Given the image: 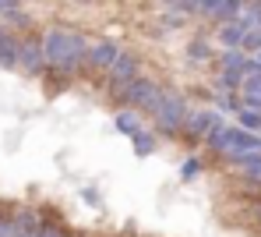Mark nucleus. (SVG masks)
I'll list each match as a JSON object with an SVG mask.
<instances>
[{
	"label": "nucleus",
	"instance_id": "nucleus-13",
	"mask_svg": "<svg viewBox=\"0 0 261 237\" xmlns=\"http://www.w3.org/2000/svg\"><path fill=\"white\" fill-rule=\"evenodd\" d=\"M247 64H251V57L244 50H226L219 57V71H244V78H247Z\"/></svg>",
	"mask_w": 261,
	"mask_h": 237
},
{
	"label": "nucleus",
	"instance_id": "nucleus-11",
	"mask_svg": "<svg viewBox=\"0 0 261 237\" xmlns=\"http://www.w3.org/2000/svg\"><path fill=\"white\" fill-rule=\"evenodd\" d=\"M11 223H14L18 237H21V234H39L43 216H39L36 209H29V205H18V209H11Z\"/></svg>",
	"mask_w": 261,
	"mask_h": 237
},
{
	"label": "nucleus",
	"instance_id": "nucleus-2",
	"mask_svg": "<svg viewBox=\"0 0 261 237\" xmlns=\"http://www.w3.org/2000/svg\"><path fill=\"white\" fill-rule=\"evenodd\" d=\"M110 96H113L117 103H124L127 110H138V113H148V117H152V110H155L159 99H163V85H155V82L145 78V75H138V78L124 82V85H113Z\"/></svg>",
	"mask_w": 261,
	"mask_h": 237
},
{
	"label": "nucleus",
	"instance_id": "nucleus-3",
	"mask_svg": "<svg viewBox=\"0 0 261 237\" xmlns=\"http://www.w3.org/2000/svg\"><path fill=\"white\" fill-rule=\"evenodd\" d=\"M187 96L176 92V89H163V99H159V106L152 110V124H155V131L159 135H166V138H176L180 131H184V121H187Z\"/></svg>",
	"mask_w": 261,
	"mask_h": 237
},
{
	"label": "nucleus",
	"instance_id": "nucleus-28",
	"mask_svg": "<svg viewBox=\"0 0 261 237\" xmlns=\"http://www.w3.org/2000/svg\"><path fill=\"white\" fill-rule=\"evenodd\" d=\"M18 7V0H0V14H7V11H14Z\"/></svg>",
	"mask_w": 261,
	"mask_h": 237
},
{
	"label": "nucleus",
	"instance_id": "nucleus-29",
	"mask_svg": "<svg viewBox=\"0 0 261 237\" xmlns=\"http://www.w3.org/2000/svg\"><path fill=\"white\" fill-rule=\"evenodd\" d=\"M163 4H166V7H176V4H180V0H163Z\"/></svg>",
	"mask_w": 261,
	"mask_h": 237
},
{
	"label": "nucleus",
	"instance_id": "nucleus-26",
	"mask_svg": "<svg viewBox=\"0 0 261 237\" xmlns=\"http://www.w3.org/2000/svg\"><path fill=\"white\" fill-rule=\"evenodd\" d=\"M0 237H18V230H14L11 212H7V209H0Z\"/></svg>",
	"mask_w": 261,
	"mask_h": 237
},
{
	"label": "nucleus",
	"instance_id": "nucleus-25",
	"mask_svg": "<svg viewBox=\"0 0 261 237\" xmlns=\"http://www.w3.org/2000/svg\"><path fill=\"white\" fill-rule=\"evenodd\" d=\"M4 18H7V21H11L14 29H29V14H25L21 7H14V11H7Z\"/></svg>",
	"mask_w": 261,
	"mask_h": 237
},
{
	"label": "nucleus",
	"instance_id": "nucleus-8",
	"mask_svg": "<svg viewBox=\"0 0 261 237\" xmlns=\"http://www.w3.org/2000/svg\"><path fill=\"white\" fill-rule=\"evenodd\" d=\"M237 152H261V135L244 131V128H229V138H226V152L222 156H237Z\"/></svg>",
	"mask_w": 261,
	"mask_h": 237
},
{
	"label": "nucleus",
	"instance_id": "nucleus-12",
	"mask_svg": "<svg viewBox=\"0 0 261 237\" xmlns=\"http://www.w3.org/2000/svg\"><path fill=\"white\" fill-rule=\"evenodd\" d=\"M244 32H247V29H244L240 21H222V25L216 29V43H222L226 50H240Z\"/></svg>",
	"mask_w": 261,
	"mask_h": 237
},
{
	"label": "nucleus",
	"instance_id": "nucleus-32",
	"mask_svg": "<svg viewBox=\"0 0 261 237\" xmlns=\"http://www.w3.org/2000/svg\"><path fill=\"white\" fill-rule=\"evenodd\" d=\"M18 4H21V0H18Z\"/></svg>",
	"mask_w": 261,
	"mask_h": 237
},
{
	"label": "nucleus",
	"instance_id": "nucleus-1",
	"mask_svg": "<svg viewBox=\"0 0 261 237\" xmlns=\"http://www.w3.org/2000/svg\"><path fill=\"white\" fill-rule=\"evenodd\" d=\"M39 43H43V60L49 71H57L64 78L85 71V53H88L85 32L67 29V25H49L39 36Z\"/></svg>",
	"mask_w": 261,
	"mask_h": 237
},
{
	"label": "nucleus",
	"instance_id": "nucleus-27",
	"mask_svg": "<svg viewBox=\"0 0 261 237\" xmlns=\"http://www.w3.org/2000/svg\"><path fill=\"white\" fill-rule=\"evenodd\" d=\"M219 4H222V0H198V14L212 21V14H216V11H219Z\"/></svg>",
	"mask_w": 261,
	"mask_h": 237
},
{
	"label": "nucleus",
	"instance_id": "nucleus-16",
	"mask_svg": "<svg viewBox=\"0 0 261 237\" xmlns=\"http://www.w3.org/2000/svg\"><path fill=\"white\" fill-rule=\"evenodd\" d=\"M244 7H247V0H222L219 11L212 14V21H216V25H222V21H237Z\"/></svg>",
	"mask_w": 261,
	"mask_h": 237
},
{
	"label": "nucleus",
	"instance_id": "nucleus-7",
	"mask_svg": "<svg viewBox=\"0 0 261 237\" xmlns=\"http://www.w3.org/2000/svg\"><path fill=\"white\" fill-rule=\"evenodd\" d=\"M106 75H110V89H113V85H124V82H130V78H138V75H141V60H138V53L120 50V57L113 60V67H110Z\"/></svg>",
	"mask_w": 261,
	"mask_h": 237
},
{
	"label": "nucleus",
	"instance_id": "nucleus-4",
	"mask_svg": "<svg viewBox=\"0 0 261 237\" xmlns=\"http://www.w3.org/2000/svg\"><path fill=\"white\" fill-rule=\"evenodd\" d=\"M219 124H226L222 117H219L216 110H198V113H187V121H184V138L191 145H201L205 138H208V131L212 128H219Z\"/></svg>",
	"mask_w": 261,
	"mask_h": 237
},
{
	"label": "nucleus",
	"instance_id": "nucleus-5",
	"mask_svg": "<svg viewBox=\"0 0 261 237\" xmlns=\"http://www.w3.org/2000/svg\"><path fill=\"white\" fill-rule=\"evenodd\" d=\"M117 57H120V43H113V39H95V43H88L85 71H102V75H106Z\"/></svg>",
	"mask_w": 261,
	"mask_h": 237
},
{
	"label": "nucleus",
	"instance_id": "nucleus-31",
	"mask_svg": "<svg viewBox=\"0 0 261 237\" xmlns=\"http://www.w3.org/2000/svg\"><path fill=\"white\" fill-rule=\"evenodd\" d=\"M21 237H36V234H21Z\"/></svg>",
	"mask_w": 261,
	"mask_h": 237
},
{
	"label": "nucleus",
	"instance_id": "nucleus-18",
	"mask_svg": "<svg viewBox=\"0 0 261 237\" xmlns=\"http://www.w3.org/2000/svg\"><path fill=\"white\" fill-rule=\"evenodd\" d=\"M237 121H240V128H244V131H254V135H261V113H258V110L240 106V110H237Z\"/></svg>",
	"mask_w": 261,
	"mask_h": 237
},
{
	"label": "nucleus",
	"instance_id": "nucleus-24",
	"mask_svg": "<svg viewBox=\"0 0 261 237\" xmlns=\"http://www.w3.org/2000/svg\"><path fill=\"white\" fill-rule=\"evenodd\" d=\"M187 21V14L184 11H176V7H166V14H163V29H180Z\"/></svg>",
	"mask_w": 261,
	"mask_h": 237
},
{
	"label": "nucleus",
	"instance_id": "nucleus-6",
	"mask_svg": "<svg viewBox=\"0 0 261 237\" xmlns=\"http://www.w3.org/2000/svg\"><path fill=\"white\" fill-rule=\"evenodd\" d=\"M18 71H25V75H43V71H46L39 36H25V39H18Z\"/></svg>",
	"mask_w": 261,
	"mask_h": 237
},
{
	"label": "nucleus",
	"instance_id": "nucleus-30",
	"mask_svg": "<svg viewBox=\"0 0 261 237\" xmlns=\"http://www.w3.org/2000/svg\"><path fill=\"white\" fill-rule=\"evenodd\" d=\"M74 4H88V0H74Z\"/></svg>",
	"mask_w": 261,
	"mask_h": 237
},
{
	"label": "nucleus",
	"instance_id": "nucleus-23",
	"mask_svg": "<svg viewBox=\"0 0 261 237\" xmlns=\"http://www.w3.org/2000/svg\"><path fill=\"white\" fill-rule=\"evenodd\" d=\"M36 237H74L64 223H57V220H43V227H39V234Z\"/></svg>",
	"mask_w": 261,
	"mask_h": 237
},
{
	"label": "nucleus",
	"instance_id": "nucleus-14",
	"mask_svg": "<svg viewBox=\"0 0 261 237\" xmlns=\"http://www.w3.org/2000/svg\"><path fill=\"white\" fill-rule=\"evenodd\" d=\"M113 128H117L120 135H127V138H130V135H138L145 124H141V113H138V110H120L117 121H113Z\"/></svg>",
	"mask_w": 261,
	"mask_h": 237
},
{
	"label": "nucleus",
	"instance_id": "nucleus-17",
	"mask_svg": "<svg viewBox=\"0 0 261 237\" xmlns=\"http://www.w3.org/2000/svg\"><path fill=\"white\" fill-rule=\"evenodd\" d=\"M216 85H219V92H240V85H244V71H219Z\"/></svg>",
	"mask_w": 261,
	"mask_h": 237
},
{
	"label": "nucleus",
	"instance_id": "nucleus-9",
	"mask_svg": "<svg viewBox=\"0 0 261 237\" xmlns=\"http://www.w3.org/2000/svg\"><path fill=\"white\" fill-rule=\"evenodd\" d=\"M229 167H237L244 174V181L261 184V152H237V156H222Z\"/></svg>",
	"mask_w": 261,
	"mask_h": 237
},
{
	"label": "nucleus",
	"instance_id": "nucleus-15",
	"mask_svg": "<svg viewBox=\"0 0 261 237\" xmlns=\"http://www.w3.org/2000/svg\"><path fill=\"white\" fill-rule=\"evenodd\" d=\"M187 60H194V64H198V60H201V64L212 60V39H208V36H194V39L187 43Z\"/></svg>",
	"mask_w": 261,
	"mask_h": 237
},
{
	"label": "nucleus",
	"instance_id": "nucleus-10",
	"mask_svg": "<svg viewBox=\"0 0 261 237\" xmlns=\"http://www.w3.org/2000/svg\"><path fill=\"white\" fill-rule=\"evenodd\" d=\"M0 67L4 71H18V36L4 21H0Z\"/></svg>",
	"mask_w": 261,
	"mask_h": 237
},
{
	"label": "nucleus",
	"instance_id": "nucleus-20",
	"mask_svg": "<svg viewBox=\"0 0 261 237\" xmlns=\"http://www.w3.org/2000/svg\"><path fill=\"white\" fill-rule=\"evenodd\" d=\"M240 50L247 53V57H254L261 50V25H254V29H247L244 32V39H240Z\"/></svg>",
	"mask_w": 261,
	"mask_h": 237
},
{
	"label": "nucleus",
	"instance_id": "nucleus-22",
	"mask_svg": "<svg viewBox=\"0 0 261 237\" xmlns=\"http://www.w3.org/2000/svg\"><path fill=\"white\" fill-rule=\"evenodd\" d=\"M201 170H205V163H201L198 156H187V159L180 163V177H184V181H194Z\"/></svg>",
	"mask_w": 261,
	"mask_h": 237
},
{
	"label": "nucleus",
	"instance_id": "nucleus-21",
	"mask_svg": "<svg viewBox=\"0 0 261 237\" xmlns=\"http://www.w3.org/2000/svg\"><path fill=\"white\" fill-rule=\"evenodd\" d=\"M216 106L222 110V113H237L244 103H240V92H219L216 96Z\"/></svg>",
	"mask_w": 261,
	"mask_h": 237
},
{
	"label": "nucleus",
	"instance_id": "nucleus-19",
	"mask_svg": "<svg viewBox=\"0 0 261 237\" xmlns=\"http://www.w3.org/2000/svg\"><path fill=\"white\" fill-rule=\"evenodd\" d=\"M130 145H134V156H152L155 152V138L141 128L138 135H130Z\"/></svg>",
	"mask_w": 261,
	"mask_h": 237
}]
</instances>
